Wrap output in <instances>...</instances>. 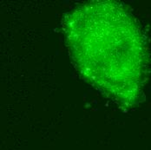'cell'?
<instances>
[{
    "label": "cell",
    "instance_id": "obj_1",
    "mask_svg": "<svg viewBox=\"0 0 151 150\" xmlns=\"http://www.w3.org/2000/svg\"><path fill=\"white\" fill-rule=\"evenodd\" d=\"M63 30L81 77L120 108L136 105L148 56L142 30L130 11L116 1H90L65 15Z\"/></svg>",
    "mask_w": 151,
    "mask_h": 150
}]
</instances>
